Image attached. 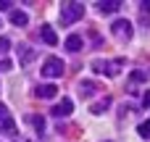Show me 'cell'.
<instances>
[{"label":"cell","mask_w":150,"mask_h":142,"mask_svg":"<svg viewBox=\"0 0 150 142\" xmlns=\"http://www.w3.org/2000/svg\"><path fill=\"white\" fill-rule=\"evenodd\" d=\"M63 71H66V63L58 58V55H50L45 63H42V76H53V79H58V76H63Z\"/></svg>","instance_id":"obj_1"},{"label":"cell","mask_w":150,"mask_h":142,"mask_svg":"<svg viewBox=\"0 0 150 142\" xmlns=\"http://www.w3.org/2000/svg\"><path fill=\"white\" fill-rule=\"evenodd\" d=\"M82 16H84V5H82V3H66L63 11H61V21H63V24L79 21Z\"/></svg>","instance_id":"obj_2"},{"label":"cell","mask_w":150,"mask_h":142,"mask_svg":"<svg viewBox=\"0 0 150 142\" xmlns=\"http://www.w3.org/2000/svg\"><path fill=\"white\" fill-rule=\"evenodd\" d=\"M113 34L121 40V42H127V40H132V24L127 21V18H119V21H113Z\"/></svg>","instance_id":"obj_3"},{"label":"cell","mask_w":150,"mask_h":142,"mask_svg":"<svg viewBox=\"0 0 150 142\" xmlns=\"http://www.w3.org/2000/svg\"><path fill=\"white\" fill-rule=\"evenodd\" d=\"M55 119H63V116H69V113H74V103H71V97H66V100H61L53 111H50Z\"/></svg>","instance_id":"obj_4"},{"label":"cell","mask_w":150,"mask_h":142,"mask_svg":"<svg viewBox=\"0 0 150 142\" xmlns=\"http://www.w3.org/2000/svg\"><path fill=\"white\" fill-rule=\"evenodd\" d=\"M37 97H42V100H53L55 95H58V87L55 84H37Z\"/></svg>","instance_id":"obj_5"},{"label":"cell","mask_w":150,"mask_h":142,"mask_svg":"<svg viewBox=\"0 0 150 142\" xmlns=\"http://www.w3.org/2000/svg\"><path fill=\"white\" fill-rule=\"evenodd\" d=\"M82 45H84V42H82V37H79V34H69V37H66V47H69L71 53H79V50H82Z\"/></svg>","instance_id":"obj_6"},{"label":"cell","mask_w":150,"mask_h":142,"mask_svg":"<svg viewBox=\"0 0 150 142\" xmlns=\"http://www.w3.org/2000/svg\"><path fill=\"white\" fill-rule=\"evenodd\" d=\"M40 34H42V40H45L50 47H53V45H58V34H55L50 26H42V32H40Z\"/></svg>","instance_id":"obj_7"},{"label":"cell","mask_w":150,"mask_h":142,"mask_svg":"<svg viewBox=\"0 0 150 142\" xmlns=\"http://www.w3.org/2000/svg\"><path fill=\"white\" fill-rule=\"evenodd\" d=\"M11 21H13L16 26H26V24H29V16H26L24 11H13V13H11Z\"/></svg>","instance_id":"obj_8"},{"label":"cell","mask_w":150,"mask_h":142,"mask_svg":"<svg viewBox=\"0 0 150 142\" xmlns=\"http://www.w3.org/2000/svg\"><path fill=\"white\" fill-rule=\"evenodd\" d=\"M34 58V53H32V47H26V45H21V66H26L29 61Z\"/></svg>","instance_id":"obj_9"},{"label":"cell","mask_w":150,"mask_h":142,"mask_svg":"<svg viewBox=\"0 0 150 142\" xmlns=\"http://www.w3.org/2000/svg\"><path fill=\"white\" fill-rule=\"evenodd\" d=\"M26 121H32V124H34L37 134H42V132H45V119H42V116H32V119H26Z\"/></svg>","instance_id":"obj_10"},{"label":"cell","mask_w":150,"mask_h":142,"mask_svg":"<svg viewBox=\"0 0 150 142\" xmlns=\"http://www.w3.org/2000/svg\"><path fill=\"white\" fill-rule=\"evenodd\" d=\"M0 124H3V132H5L8 137H13V134H16V124L11 121V116H8L5 121H0Z\"/></svg>","instance_id":"obj_11"},{"label":"cell","mask_w":150,"mask_h":142,"mask_svg":"<svg viewBox=\"0 0 150 142\" xmlns=\"http://www.w3.org/2000/svg\"><path fill=\"white\" fill-rule=\"evenodd\" d=\"M137 134L145 137V140H150V121H142V124L137 126Z\"/></svg>","instance_id":"obj_12"},{"label":"cell","mask_w":150,"mask_h":142,"mask_svg":"<svg viewBox=\"0 0 150 142\" xmlns=\"http://www.w3.org/2000/svg\"><path fill=\"white\" fill-rule=\"evenodd\" d=\"M108 105H111V97H105V100H100V103H95V105H92L90 111H92V113H100V111H105Z\"/></svg>","instance_id":"obj_13"},{"label":"cell","mask_w":150,"mask_h":142,"mask_svg":"<svg viewBox=\"0 0 150 142\" xmlns=\"http://www.w3.org/2000/svg\"><path fill=\"white\" fill-rule=\"evenodd\" d=\"M98 8H100V13H111L119 8V3H98Z\"/></svg>","instance_id":"obj_14"},{"label":"cell","mask_w":150,"mask_h":142,"mask_svg":"<svg viewBox=\"0 0 150 142\" xmlns=\"http://www.w3.org/2000/svg\"><path fill=\"white\" fill-rule=\"evenodd\" d=\"M11 50V42H8V37H0V53H8Z\"/></svg>","instance_id":"obj_15"},{"label":"cell","mask_w":150,"mask_h":142,"mask_svg":"<svg viewBox=\"0 0 150 142\" xmlns=\"http://www.w3.org/2000/svg\"><path fill=\"white\" fill-rule=\"evenodd\" d=\"M0 71H11V61H8V58L0 61Z\"/></svg>","instance_id":"obj_16"},{"label":"cell","mask_w":150,"mask_h":142,"mask_svg":"<svg viewBox=\"0 0 150 142\" xmlns=\"http://www.w3.org/2000/svg\"><path fill=\"white\" fill-rule=\"evenodd\" d=\"M132 79H137V82H142V79H148V74H145V71H137V74H132Z\"/></svg>","instance_id":"obj_17"},{"label":"cell","mask_w":150,"mask_h":142,"mask_svg":"<svg viewBox=\"0 0 150 142\" xmlns=\"http://www.w3.org/2000/svg\"><path fill=\"white\" fill-rule=\"evenodd\" d=\"M5 119H8V108L0 103V121H5Z\"/></svg>","instance_id":"obj_18"},{"label":"cell","mask_w":150,"mask_h":142,"mask_svg":"<svg viewBox=\"0 0 150 142\" xmlns=\"http://www.w3.org/2000/svg\"><path fill=\"white\" fill-rule=\"evenodd\" d=\"M142 105H145V108H150V92H145V97H142Z\"/></svg>","instance_id":"obj_19"},{"label":"cell","mask_w":150,"mask_h":142,"mask_svg":"<svg viewBox=\"0 0 150 142\" xmlns=\"http://www.w3.org/2000/svg\"><path fill=\"white\" fill-rule=\"evenodd\" d=\"M8 8H11V3H3L0 0V11H8Z\"/></svg>","instance_id":"obj_20"}]
</instances>
